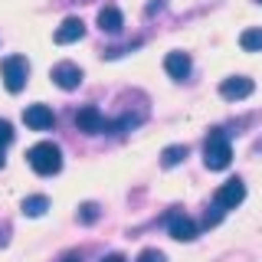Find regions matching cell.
<instances>
[{
  "label": "cell",
  "mask_w": 262,
  "mask_h": 262,
  "mask_svg": "<svg viewBox=\"0 0 262 262\" xmlns=\"http://www.w3.org/2000/svg\"><path fill=\"white\" fill-rule=\"evenodd\" d=\"M27 161H30V167L36 170V174H56V170L62 167V151L56 147L53 141H39V144H33L30 147V154H27Z\"/></svg>",
  "instance_id": "6da1fadb"
},
{
  "label": "cell",
  "mask_w": 262,
  "mask_h": 262,
  "mask_svg": "<svg viewBox=\"0 0 262 262\" xmlns=\"http://www.w3.org/2000/svg\"><path fill=\"white\" fill-rule=\"evenodd\" d=\"M203 161H207L210 170H226L229 161H233V147H229V138L223 131H213L203 144Z\"/></svg>",
  "instance_id": "7a4b0ae2"
},
{
  "label": "cell",
  "mask_w": 262,
  "mask_h": 262,
  "mask_svg": "<svg viewBox=\"0 0 262 262\" xmlns=\"http://www.w3.org/2000/svg\"><path fill=\"white\" fill-rule=\"evenodd\" d=\"M0 76H4V85H7V92H20V89L27 85L30 62L23 59V56H7V59L0 62Z\"/></svg>",
  "instance_id": "3957f363"
},
{
  "label": "cell",
  "mask_w": 262,
  "mask_h": 262,
  "mask_svg": "<svg viewBox=\"0 0 262 262\" xmlns=\"http://www.w3.org/2000/svg\"><path fill=\"white\" fill-rule=\"evenodd\" d=\"M243 196H246V184H243L239 177H233V180H226V184L216 190V207H220V210L239 207V203H243Z\"/></svg>",
  "instance_id": "277c9868"
},
{
  "label": "cell",
  "mask_w": 262,
  "mask_h": 262,
  "mask_svg": "<svg viewBox=\"0 0 262 262\" xmlns=\"http://www.w3.org/2000/svg\"><path fill=\"white\" fill-rule=\"evenodd\" d=\"M53 82L59 89H66V92H72V89H79V82H82V69L76 62H56L53 66Z\"/></svg>",
  "instance_id": "5b68a950"
},
{
  "label": "cell",
  "mask_w": 262,
  "mask_h": 262,
  "mask_svg": "<svg viewBox=\"0 0 262 262\" xmlns=\"http://www.w3.org/2000/svg\"><path fill=\"white\" fill-rule=\"evenodd\" d=\"M76 125L79 131H85V135H98V131H105V115L95 108V105H85V108H79L76 115Z\"/></svg>",
  "instance_id": "8992f818"
},
{
  "label": "cell",
  "mask_w": 262,
  "mask_h": 262,
  "mask_svg": "<svg viewBox=\"0 0 262 262\" xmlns=\"http://www.w3.org/2000/svg\"><path fill=\"white\" fill-rule=\"evenodd\" d=\"M85 36V23L79 20V16H69V20H62L59 23V30L53 33V39L59 46H69V43H76V39H82Z\"/></svg>",
  "instance_id": "52a82bcc"
},
{
  "label": "cell",
  "mask_w": 262,
  "mask_h": 262,
  "mask_svg": "<svg viewBox=\"0 0 262 262\" xmlns=\"http://www.w3.org/2000/svg\"><path fill=\"white\" fill-rule=\"evenodd\" d=\"M23 121H27V128H33V131H46V128H53L56 115H53V108H46V105H30V108L23 112Z\"/></svg>",
  "instance_id": "ba28073f"
},
{
  "label": "cell",
  "mask_w": 262,
  "mask_h": 262,
  "mask_svg": "<svg viewBox=\"0 0 262 262\" xmlns=\"http://www.w3.org/2000/svg\"><path fill=\"white\" fill-rule=\"evenodd\" d=\"M220 95H223V98H229V102H239V98L252 95V79H246V76L223 79V85H220Z\"/></svg>",
  "instance_id": "9c48e42d"
},
{
  "label": "cell",
  "mask_w": 262,
  "mask_h": 262,
  "mask_svg": "<svg viewBox=\"0 0 262 262\" xmlns=\"http://www.w3.org/2000/svg\"><path fill=\"white\" fill-rule=\"evenodd\" d=\"M167 229H170V236L180 239V243H187V239L196 236V223L190 216H184V213H170V216H167Z\"/></svg>",
  "instance_id": "30bf717a"
},
{
  "label": "cell",
  "mask_w": 262,
  "mask_h": 262,
  "mask_svg": "<svg viewBox=\"0 0 262 262\" xmlns=\"http://www.w3.org/2000/svg\"><path fill=\"white\" fill-rule=\"evenodd\" d=\"M164 69H167L170 79H187V76H190V56H187V53H167Z\"/></svg>",
  "instance_id": "8fae6325"
},
{
  "label": "cell",
  "mask_w": 262,
  "mask_h": 262,
  "mask_svg": "<svg viewBox=\"0 0 262 262\" xmlns=\"http://www.w3.org/2000/svg\"><path fill=\"white\" fill-rule=\"evenodd\" d=\"M121 10L118 7H102L98 10V27H102L105 33H121Z\"/></svg>",
  "instance_id": "7c38bea8"
},
{
  "label": "cell",
  "mask_w": 262,
  "mask_h": 262,
  "mask_svg": "<svg viewBox=\"0 0 262 262\" xmlns=\"http://www.w3.org/2000/svg\"><path fill=\"white\" fill-rule=\"evenodd\" d=\"M239 46L246 49V53H259V49H262V27L246 30L243 36H239Z\"/></svg>",
  "instance_id": "4fadbf2b"
},
{
  "label": "cell",
  "mask_w": 262,
  "mask_h": 262,
  "mask_svg": "<svg viewBox=\"0 0 262 262\" xmlns=\"http://www.w3.org/2000/svg\"><path fill=\"white\" fill-rule=\"evenodd\" d=\"M46 207H49L46 196H30V200H23V213H27V216H43Z\"/></svg>",
  "instance_id": "5bb4252c"
},
{
  "label": "cell",
  "mask_w": 262,
  "mask_h": 262,
  "mask_svg": "<svg viewBox=\"0 0 262 262\" xmlns=\"http://www.w3.org/2000/svg\"><path fill=\"white\" fill-rule=\"evenodd\" d=\"M184 158H187V147L184 144H174V147H167V151L161 154V164H164V167H174V164H180Z\"/></svg>",
  "instance_id": "9a60e30c"
},
{
  "label": "cell",
  "mask_w": 262,
  "mask_h": 262,
  "mask_svg": "<svg viewBox=\"0 0 262 262\" xmlns=\"http://www.w3.org/2000/svg\"><path fill=\"white\" fill-rule=\"evenodd\" d=\"M10 141H13V128H10V121H7V118H0V151H4Z\"/></svg>",
  "instance_id": "2e32d148"
},
{
  "label": "cell",
  "mask_w": 262,
  "mask_h": 262,
  "mask_svg": "<svg viewBox=\"0 0 262 262\" xmlns=\"http://www.w3.org/2000/svg\"><path fill=\"white\" fill-rule=\"evenodd\" d=\"M138 262H164V252H158V249H144L141 256H138Z\"/></svg>",
  "instance_id": "e0dca14e"
},
{
  "label": "cell",
  "mask_w": 262,
  "mask_h": 262,
  "mask_svg": "<svg viewBox=\"0 0 262 262\" xmlns=\"http://www.w3.org/2000/svg\"><path fill=\"white\" fill-rule=\"evenodd\" d=\"M82 220H95V207H82Z\"/></svg>",
  "instance_id": "ac0fdd59"
},
{
  "label": "cell",
  "mask_w": 262,
  "mask_h": 262,
  "mask_svg": "<svg viewBox=\"0 0 262 262\" xmlns=\"http://www.w3.org/2000/svg\"><path fill=\"white\" fill-rule=\"evenodd\" d=\"M102 262H125V259H121V256H105Z\"/></svg>",
  "instance_id": "d6986e66"
},
{
  "label": "cell",
  "mask_w": 262,
  "mask_h": 262,
  "mask_svg": "<svg viewBox=\"0 0 262 262\" xmlns=\"http://www.w3.org/2000/svg\"><path fill=\"white\" fill-rule=\"evenodd\" d=\"M0 167H4V158H0Z\"/></svg>",
  "instance_id": "ffe728a7"
},
{
  "label": "cell",
  "mask_w": 262,
  "mask_h": 262,
  "mask_svg": "<svg viewBox=\"0 0 262 262\" xmlns=\"http://www.w3.org/2000/svg\"><path fill=\"white\" fill-rule=\"evenodd\" d=\"M256 4H262V0H256Z\"/></svg>",
  "instance_id": "44dd1931"
}]
</instances>
